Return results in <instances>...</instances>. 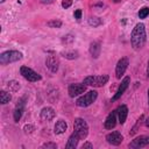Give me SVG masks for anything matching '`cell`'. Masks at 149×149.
Instances as JSON below:
<instances>
[{"label":"cell","instance_id":"15","mask_svg":"<svg viewBox=\"0 0 149 149\" xmlns=\"http://www.w3.org/2000/svg\"><path fill=\"white\" fill-rule=\"evenodd\" d=\"M55 115H56V113H55L54 108L49 107V106L48 107H43L41 109V113H40V118L43 121H50V120H52L55 118Z\"/></svg>","mask_w":149,"mask_h":149},{"label":"cell","instance_id":"3","mask_svg":"<svg viewBox=\"0 0 149 149\" xmlns=\"http://www.w3.org/2000/svg\"><path fill=\"white\" fill-rule=\"evenodd\" d=\"M73 132L79 136L80 140H84L88 135V125L81 118H76L73 122Z\"/></svg>","mask_w":149,"mask_h":149},{"label":"cell","instance_id":"20","mask_svg":"<svg viewBox=\"0 0 149 149\" xmlns=\"http://www.w3.org/2000/svg\"><path fill=\"white\" fill-rule=\"evenodd\" d=\"M62 56L64 58H66V59H76V58H78L79 54L76 50H69V51L66 50V51H63L62 52Z\"/></svg>","mask_w":149,"mask_h":149},{"label":"cell","instance_id":"11","mask_svg":"<svg viewBox=\"0 0 149 149\" xmlns=\"http://www.w3.org/2000/svg\"><path fill=\"white\" fill-rule=\"evenodd\" d=\"M129 84H130V77H125L123 79H122V81H121V84L119 85V87H118V90H116V92H115V94L113 95V98H112V100L113 101H115V100H118L123 93H125V91L128 88V86H129Z\"/></svg>","mask_w":149,"mask_h":149},{"label":"cell","instance_id":"33","mask_svg":"<svg viewBox=\"0 0 149 149\" xmlns=\"http://www.w3.org/2000/svg\"><path fill=\"white\" fill-rule=\"evenodd\" d=\"M144 125H146V127H148V128H149V118H147V119H146Z\"/></svg>","mask_w":149,"mask_h":149},{"label":"cell","instance_id":"26","mask_svg":"<svg viewBox=\"0 0 149 149\" xmlns=\"http://www.w3.org/2000/svg\"><path fill=\"white\" fill-rule=\"evenodd\" d=\"M23 130H24L26 134H30V133H33V132L35 130V127H34L33 125H26V126L23 127Z\"/></svg>","mask_w":149,"mask_h":149},{"label":"cell","instance_id":"25","mask_svg":"<svg viewBox=\"0 0 149 149\" xmlns=\"http://www.w3.org/2000/svg\"><path fill=\"white\" fill-rule=\"evenodd\" d=\"M139 17L140 19H146L148 15H149V7H142L140 10H139Z\"/></svg>","mask_w":149,"mask_h":149},{"label":"cell","instance_id":"16","mask_svg":"<svg viewBox=\"0 0 149 149\" xmlns=\"http://www.w3.org/2000/svg\"><path fill=\"white\" fill-rule=\"evenodd\" d=\"M118 112V118H119V122L122 125L126 122V119H127V115H128V107L126 105H120L116 109Z\"/></svg>","mask_w":149,"mask_h":149},{"label":"cell","instance_id":"19","mask_svg":"<svg viewBox=\"0 0 149 149\" xmlns=\"http://www.w3.org/2000/svg\"><path fill=\"white\" fill-rule=\"evenodd\" d=\"M68 129V123L64 121V120H58L54 127V132L56 135H59V134H63L65 133V130Z\"/></svg>","mask_w":149,"mask_h":149},{"label":"cell","instance_id":"1","mask_svg":"<svg viewBox=\"0 0 149 149\" xmlns=\"http://www.w3.org/2000/svg\"><path fill=\"white\" fill-rule=\"evenodd\" d=\"M147 41V34H146V27L143 23H137L130 34V44L134 50H140L144 47Z\"/></svg>","mask_w":149,"mask_h":149},{"label":"cell","instance_id":"5","mask_svg":"<svg viewBox=\"0 0 149 149\" xmlns=\"http://www.w3.org/2000/svg\"><path fill=\"white\" fill-rule=\"evenodd\" d=\"M22 58V54L17 50H7L3 51L0 55V63L1 64H9V63H14L17 62Z\"/></svg>","mask_w":149,"mask_h":149},{"label":"cell","instance_id":"21","mask_svg":"<svg viewBox=\"0 0 149 149\" xmlns=\"http://www.w3.org/2000/svg\"><path fill=\"white\" fill-rule=\"evenodd\" d=\"M7 87L10 92H17L20 90V83L16 80H9L7 83Z\"/></svg>","mask_w":149,"mask_h":149},{"label":"cell","instance_id":"8","mask_svg":"<svg viewBox=\"0 0 149 149\" xmlns=\"http://www.w3.org/2000/svg\"><path fill=\"white\" fill-rule=\"evenodd\" d=\"M128 64H129V61H128L127 57H122V58H120L118 61L116 66H115V77L118 79H120L125 74V72H126V70L128 68Z\"/></svg>","mask_w":149,"mask_h":149},{"label":"cell","instance_id":"24","mask_svg":"<svg viewBox=\"0 0 149 149\" xmlns=\"http://www.w3.org/2000/svg\"><path fill=\"white\" fill-rule=\"evenodd\" d=\"M47 26L50 28H61L62 27V21L59 20H50L47 22Z\"/></svg>","mask_w":149,"mask_h":149},{"label":"cell","instance_id":"14","mask_svg":"<svg viewBox=\"0 0 149 149\" xmlns=\"http://www.w3.org/2000/svg\"><path fill=\"white\" fill-rule=\"evenodd\" d=\"M116 115H118V112L116 111H112L107 115V118H106V120L104 122V127L106 129H113L116 126Z\"/></svg>","mask_w":149,"mask_h":149},{"label":"cell","instance_id":"30","mask_svg":"<svg viewBox=\"0 0 149 149\" xmlns=\"http://www.w3.org/2000/svg\"><path fill=\"white\" fill-rule=\"evenodd\" d=\"M80 17H81V10H80V9H77V10L74 12V19L79 20Z\"/></svg>","mask_w":149,"mask_h":149},{"label":"cell","instance_id":"2","mask_svg":"<svg viewBox=\"0 0 149 149\" xmlns=\"http://www.w3.org/2000/svg\"><path fill=\"white\" fill-rule=\"evenodd\" d=\"M109 77L108 74H99V76H87L84 78V84L86 86H93V87H102L105 84H107Z\"/></svg>","mask_w":149,"mask_h":149},{"label":"cell","instance_id":"10","mask_svg":"<svg viewBox=\"0 0 149 149\" xmlns=\"http://www.w3.org/2000/svg\"><path fill=\"white\" fill-rule=\"evenodd\" d=\"M128 146H129V148H135V149L147 147V146H149V135H141V136H137V137H135L132 142H129Z\"/></svg>","mask_w":149,"mask_h":149},{"label":"cell","instance_id":"36","mask_svg":"<svg viewBox=\"0 0 149 149\" xmlns=\"http://www.w3.org/2000/svg\"><path fill=\"white\" fill-rule=\"evenodd\" d=\"M119 1H120V0H114V2H119Z\"/></svg>","mask_w":149,"mask_h":149},{"label":"cell","instance_id":"37","mask_svg":"<svg viewBox=\"0 0 149 149\" xmlns=\"http://www.w3.org/2000/svg\"><path fill=\"white\" fill-rule=\"evenodd\" d=\"M5 1H6V0H0V2H5Z\"/></svg>","mask_w":149,"mask_h":149},{"label":"cell","instance_id":"4","mask_svg":"<svg viewBox=\"0 0 149 149\" xmlns=\"http://www.w3.org/2000/svg\"><path fill=\"white\" fill-rule=\"evenodd\" d=\"M98 98V92L92 90V91H88L86 92L85 94L80 95L77 100H76V105L78 107H87L90 105H92Z\"/></svg>","mask_w":149,"mask_h":149},{"label":"cell","instance_id":"34","mask_svg":"<svg viewBox=\"0 0 149 149\" xmlns=\"http://www.w3.org/2000/svg\"><path fill=\"white\" fill-rule=\"evenodd\" d=\"M147 76L149 77V59H148V66H147Z\"/></svg>","mask_w":149,"mask_h":149},{"label":"cell","instance_id":"9","mask_svg":"<svg viewBox=\"0 0 149 149\" xmlns=\"http://www.w3.org/2000/svg\"><path fill=\"white\" fill-rule=\"evenodd\" d=\"M86 91V85L83 83V84H79V83H74V84H70L69 87H68V92H69V95L71 98H74L77 95H80L81 93H84Z\"/></svg>","mask_w":149,"mask_h":149},{"label":"cell","instance_id":"18","mask_svg":"<svg viewBox=\"0 0 149 149\" xmlns=\"http://www.w3.org/2000/svg\"><path fill=\"white\" fill-rule=\"evenodd\" d=\"M100 50H101V45H100L99 42L94 41V42L91 43V45H90V54H91V56L93 58H98L100 56Z\"/></svg>","mask_w":149,"mask_h":149},{"label":"cell","instance_id":"23","mask_svg":"<svg viewBox=\"0 0 149 149\" xmlns=\"http://www.w3.org/2000/svg\"><path fill=\"white\" fill-rule=\"evenodd\" d=\"M101 23H102L101 19H99L97 16H92V17L88 19V24L92 26V27H99Z\"/></svg>","mask_w":149,"mask_h":149},{"label":"cell","instance_id":"32","mask_svg":"<svg viewBox=\"0 0 149 149\" xmlns=\"http://www.w3.org/2000/svg\"><path fill=\"white\" fill-rule=\"evenodd\" d=\"M41 2L42 3H52L54 0H41Z\"/></svg>","mask_w":149,"mask_h":149},{"label":"cell","instance_id":"35","mask_svg":"<svg viewBox=\"0 0 149 149\" xmlns=\"http://www.w3.org/2000/svg\"><path fill=\"white\" fill-rule=\"evenodd\" d=\"M148 104H149V90H148Z\"/></svg>","mask_w":149,"mask_h":149},{"label":"cell","instance_id":"29","mask_svg":"<svg viewBox=\"0 0 149 149\" xmlns=\"http://www.w3.org/2000/svg\"><path fill=\"white\" fill-rule=\"evenodd\" d=\"M73 41V36L72 35H66V36H64V38H63V42H69V43H71Z\"/></svg>","mask_w":149,"mask_h":149},{"label":"cell","instance_id":"17","mask_svg":"<svg viewBox=\"0 0 149 149\" xmlns=\"http://www.w3.org/2000/svg\"><path fill=\"white\" fill-rule=\"evenodd\" d=\"M80 139H79V136L73 132L71 135H70V137H69V140H68V142H66V144H65V148H68V149H74L77 146H78V141H79Z\"/></svg>","mask_w":149,"mask_h":149},{"label":"cell","instance_id":"28","mask_svg":"<svg viewBox=\"0 0 149 149\" xmlns=\"http://www.w3.org/2000/svg\"><path fill=\"white\" fill-rule=\"evenodd\" d=\"M72 5V0H62V7L63 8H69Z\"/></svg>","mask_w":149,"mask_h":149},{"label":"cell","instance_id":"6","mask_svg":"<svg viewBox=\"0 0 149 149\" xmlns=\"http://www.w3.org/2000/svg\"><path fill=\"white\" fill-rule=\"evenodd\" d=\"M20 73L22 74L23 78H26L28 81H38L42 79V77L35 72L33 69L28 68V66H21L20 68Z\"/></svg>","mask_w":149,"mask_h":149},{"label":"cell","instance_id":"12","mask_svg":"<svg viewBox=\"0 0 149 149\" xmlns=\"http://www.w3.org/2000/svg\"><path fill=\"white\" fill-rule=\"evenodd\" d=\"M24 105H26V97H22V98L17 101V104H16V106H15V108H14L13 116H14L15 122H19V121H20V119H21V116H22V114H23V111H24Z\"/></svg>","mask_w":149,"mask_h":149},{"label":"cell","instance_id":"13","mask_svg":"<svg viewBox=\"0 0 149 149\" xmlns=\"http://www.w3.org/2000/svg\"><path fill=\"white\" fill-rule=\"evenodd\" d=\"M123 140V136L120 132H112L106 135V141L112 146H119Z\"/></svg>","mask_w":149,"mask_h":149},{"label":"cell","instance_id":"22","mask_svg":"<svg viewBox=\"0 0 149 149\" xmlns=\"http://www.w3.org/2000/svg\"><path fill=\"white\" fill-rule=\"evenodd\" d=\"M10 100H12V95H10L7 91H1V92H0V102H1L2 105L9 102Z\"/></svg>","mask_w":149,"mask_h":149},{"label":"cell","instance_id":"27","mask_svg":"<svg viewBox=\"0 0 149 149\" xmlns=\"http://www.w3.org/2000/svg\"><path fill=\"white\" fill-rule=\"evenodd\" d=\"M42 148H50V149H56L57 148V144L54 143V142H45L42 144Z\"/></svg>","mask_w":149,"mask_h":149},{"label":"cell","instance_id":"31","mask_svg":"<svg viewBox=\"0 0 149 149\" xmlns=\"http://www.w3.org/2000/svg\"><path fill=\"white\" fill-rule=\"evenodd\" d=\"M81 148H83V149H85V148H90V149H91V148H93V146H92V143H90V142H85V143L81 146Z\"/></svg>","mask_w":149,"mask_h":149},{"label":"cell","instance_id":"7","mask_svg":"<svg viewBox=\"0 0 149 149\" xmlns=\"http://www.w3.org/2000/svg\"><path fill=\"white\" fill-rule=\"evenodd\" d=\"M45 65H47V68H48L52 73H55V72L58 71V68H59V58H58L56 55L50 54V55H48L47 58H45Z\"/></svg>","mask_w":149,"mask_h":149}]
</instances>
